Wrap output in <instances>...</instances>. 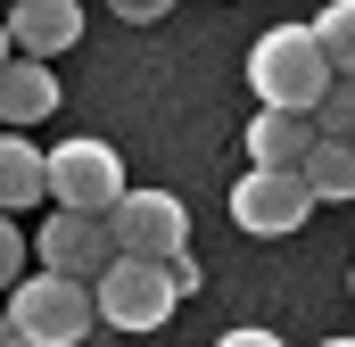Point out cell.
I'll list each match as a JSON object with an SVG mask.
<instances>
[{"instance_id":"19","label":"cell","mask_w":355,"mask_h":347,"mask_svg":"<svg viewBox=\"0 0 355 347\" xmlns=\"http://www.w3.org/2000/svg\"><path fill=\"white\" fill-rule=\"evenodd\" d=\"M8 8H17V0H8Z\"/></svg>"},{"instance_id":"3","label":"cell","mask_w":355,"mask_h":347,"mask_svg":"<svg viewBox=\"0 0 355 347\" xmlns=\"http://www.w3.org/2000/svg\"><path fill=\"white\" fill-rule=\"evenodd\" d=\"M91 289H99V323L107 331H166V314L182 306V281L166 257H116Z\"/></svg>"},{"instance_id":"18","label":"cell","mask_w":355,"mask_h":347,"mask_svg":"<svg viewBox=\"0 0 355 347\" xmlns=\"http://www.w3.org/2000/svg\"><path fill=\"white\" fill-rule=\"evenodd\" d=\"M322 347H355V339H322Z\"/></svg>"},{"instance_id":"9","label":"cell","mask_w":355,"mask_h":347,"mask_svg":"<svg viewBox=\"0 0 355 347\" xmlns=\"http://www.w3.org/2000/svg\"><path fill=\"white\" fill-rule=\"evenodd\" d=\"M314 149H322V124H314V116H297V108H257V124H248V166L306 174Z\"/></svg>"},{"instance_id":"1","label":"cell","mask_w":355,"mask_h":347,"mask_svg":"<svg viewBox=\"0 0 355 347\" xmlns=\"http://www.w3.org/2000/svg\"><path fill=\"white\" fill-rule=\"evenodd\" d=\"M331 83H339V67H331V50H322L314 25H272V33H257V50H248V91H257L265 108L314 116V108L331 99Z\"/></svg>"},{"instance_id":"20","label":"cell","mask_w":355,"mask_h":347,"mask_svg":"<svg viewBox=\"0 0 355 347\" xmlns=\"http://www.w3.org/2000/svg\"><path fill=\"white\" fill-rule=\"evenodd\" d=\"M347 289H355V281H347Z\"/></svg>"},{"instance_id":"13","label":"cell","mask_w":355,"mask_h":347,"mask_svg":"<svg viewBox=\"0 0 355 347\" xmlns=\"http://www.w3.org/2000/svg\"><path fill=\"white\" fill-rule=\"evenodd\" d=\"M314 33H322L331 67H339V75H355V0H331V8L314 17Z\"/></svg>"},{"instance_id":"14","label":"cell","mask_w":355,"mask_h":347,"mask_svg":"<svg viewBox=\"0 0 355 347\" xmlns=\"http://www.w3.org/2000/svg\"><path fill=\"white\" fill-rule=\"evenodd\" d=\"M314 124H322V141H355V75L331 83V99L314 108Z\"/></svg>"},{"instance_id":"8","label":"cell","mask_w":355,"mask_h":347,"mask_svg":"<svg viewBox=\"0 0 355 347\" xmlns=\"http://www.w3.org/2000/svg\"><path fill=\"white\" fill-rule=\"evenodd\" d=\"M83 42V0H17L8 8V58H58Z\"/></svg>"},{"instance_id":"17","label":"cell","mask_w":355,"mask_h":347,"mask_svg":"<svg viewBox=\"0 0 355 347\" xmlns=\"http://www.w3.org/2000/svg\"><path fill=\"white\" fill-rule=\"evenodd\" d=\"M215 347H289V339H272V331H257V323H248V331H223Z\"/></svg>"},{"instance_id":"4","label":"cell","mask_w":355,"mask_h":347,"mask_svg":"<svg viewBox=\"0 0 355 347\" xmlns=\"http://www.w3.org/2000/svg\"><path fill=\"white\" fill-rule=\"evenodd\" d=\"M124 190H132V182H124V158H116L107 141L83 133V141H58V149H50V198H58V207H75V215H116Z\"/></svg>"},{"instance_id":"10","label":"cell","mask_w":355,"mask_h":347,"mask_svg":"<svg viewBox=\"0 0 355 347\" xmlns=\"http://www.w3.org/2000/svg\"><path fill=\"white\" fill-rule=\"evenodd\" d=\"M50 108H58V75H50V58H8V75H0V116H8V133L42 124Z\"/></svg>"},{"instance_id":"2","label":"cell","mask_w":355,"mask_h":347,"mask_svg":"<svg viewBox=\"0 0 355 347\" xmlns=\"http://www.w3.org/2000/svg\"><path fill=\"white\" fill-rule=\"evenodd\" d=\"M91 323H99V289L42 264L33 281L8 289V339L0 347H83Z\"/></svg>"},{"instance_id":"7","label":"cell","mask_w":355,"mask_h":347,"mask_svg":"<svg viewBox=\"0 0 355 347\" xmlns=\"http://www.w3.org/2000/svg\"><path fill=\"white\" fill-rule=\"evenodd\" d=\"M107 223H116L124 257H166L174 264L182 248H190V215H182L174 190H124V207H116Z\"/></svg>"},{"instance_id":"5","label":"cell","mask_w":355,"mask_h":347,"mask_svg":"<svg viewBox=\"0 0 355 347\" xmlns=\"http://www.w3.org/2000/svg\"><path fill=\"white\" fill-rule=\"evenodd\" d=\"M314 207H322V198H314V182H306V174L248 166L240 182H232V223H240V232H257V240H281V232H297Z\"/></svg>"},{"instance_id":"15","label":"cell","mask_w":355,"mask_h":347,"mask_svg":"<svg viewBox=\"0 0 355 347\" xmlns=\"http://www.w3.org/2000/svg\"><path fill=\"white\" fill-rule=\"evenodd\" d=\"M124 25H157V17H174V0H107Z\"/></svg>"},{"instance_id":"12","label":"cell","mask_w":355,"mask_h":347,"mask_svg":"<svg viewBox=\"0 0 355 347\" xmlns=\"http://www.w3.org/2000/svg\"><path fill=\"white\" fill-rule=\"evenodd\" d=\"M306 182H314V198H355V141H322L306 158Z\"/></svg>"},{"instance_id":"6","label":"cell","mask_w":355,"mask_h":347,"mask_svg":"<svg viewBox=\"0 0 355 347\" xmlns=\"http://www.w3.org/2000/svg\"><path fill=\"white\" fill-rule=\"evenodd\" d=\"M116 257H124V240H116V223H107V215H75V207H58V215L42 223V264H50V273L99 281Z\"/></svg>"},{"instance_id":"11","label":"cell","mask_w":355,"mask_h":347,"mask_svg":"<svg viewBox=\"0 0 355 347\" xmlns=\"http://www.w3.org/2000/svg\"><path fill=\"white\" fill-rule=\"evenodd\" d=\"M33 198H50V149H33V141H0V207H33Z\"/></svg>"},{"instance_id":"16","label":"cell","mask_w":355,"mask_h":347,"mask_svg":"<svg viewBox=\"0 0 355 347\" xmlns=\"http://www.w3.org/2000/svg\"><path fill=\"white\" fill-rule=\"evenodd\" d=\"M0 264H8V289H17V281H25V240H17V223L0 232Z\"/></svg>"}]
</instances>
